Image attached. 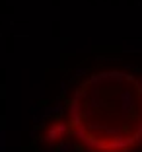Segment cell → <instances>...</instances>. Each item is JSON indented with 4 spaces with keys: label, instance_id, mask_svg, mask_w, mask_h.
<instances>
[{
    "label": "cell",
    "instance_id": "2",
    "mask_svg": "<svg viewBox=\"0 0 142 152\" xmlns=\"http://www.w3.org/2000/svg\"><path fill=\"white\" fill-rule=\"evenodd\" d=\"M4 127H6V117L0 115V129H4Z\"/></svg>",
    "mask_w": 142,
    "mask_h": 152
},
{
    "label": "cell",
    "instance_id": "1",
    "mask_svg": "<svg viewBox=\"0 0 142 152\" xmlns=\"http://www.w3.org/2000/svg\"><path fill=\"white\" fill-rule=\"evenodd\" d=\"M4 98H6V86L0 84V99H4Z\"/></svg>",
    "mask_w": 142,
    "mask_h": 152
},
{
    "label": "cell",
    "instance_id": "3",
    "mask_svg": "<svg viewBox=\"0 0 142 152\" xmlns=\"http://www.w3.org/2000/svg\"><path fill=\"white\" fill-rule=\"evenodd\" d=\"M68 41H70V37H62V39H60V45H66Z\"/></svg>",
    "mask_w": 142,
    "mask_h": 152
}]
</instances>
